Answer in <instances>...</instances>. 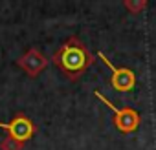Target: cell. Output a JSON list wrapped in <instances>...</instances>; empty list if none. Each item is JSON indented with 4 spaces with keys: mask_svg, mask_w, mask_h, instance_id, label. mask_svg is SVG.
I'll list each match as a JSON object with an SVG mask.
<instances>
[{
    "mask_svg": "<svg viewBox=\"0 0 156 150\" xmlns=\"http://www.w3.org/2000/svg\"><path fill=\"white\" fill-rule=\"evenodd\" d=\"M48 62H50L48 57L41 49H37V48H28L17 59V66L28 75V77H31V79L39 77V75L48 68Z\"/></svg>",
    "mask_w": 156,
    "mask_h": 150,
    "instance_id": "cell-5",
    "label": "cell"
},
{
    "mask_svg": "<svg viewBox=\"0 0 156 150\" xmlns=\"http://www.w3.org/2000/svg\"><path fill=\"white\" fill-rule=\"evenodd\" d=\"M0 130H6L9 137L26 143V141H30V139L35 135L37 126H35V123H33L26 114H20V112H19V114H15L8 123H0Z\"/></svg>",
    "mask_w": 156,
    "mask_h": 150,
    "instance_id": "cell-4",
    "label": "cell"
},
{
    "mask_svg": "<svg viewBox=\"0 0 156 150\" xmlns=\"http://www.w3.org/2000/svg\"><path fill=\"white\" fill-rule=\"evenodd\" d=\"M94 97L99 99L110 112H112V124L121 134H132L141 124V115L132 106H116L110 99H107L101 92H94Z\"/></svg>",
    "mask_w": 156,
    "mask_h": 150,
    "instance_id": "cell-2",
    "label": "cell"
},
{
    "mask_svg": "<svg viewBox=\"0 0 156 150\" xmlns=\"http://www.w3.org/2000/svg\"><path fill=\"white\" fill-rule=\"evenodd\" d=\"M98 57L110 70V86L116 92L125 94V92H132L134 90V86H136V73H134V70L125 68V66H116L114 62H110V59L103 51H99Z\"/></svg>",
    "mask_w": 156,
    "mask_h": 150,
    "instance_id": "cell-3",
    "label": "cell"
},
{
    "mask_svg": "<svg viewBox=\"0 0 156 150\" xmlns=\"http://www.w3.org/2000/svg\"><path fill=\"white\" fill-rule=\"evenodd\" d=\"M147 0H125L123 2V9H127L130 15H140L147 9Z\"/></svg>",
    "mask_w": 156,
    "mask_h": 150,
    "instance_id": "cell-6",
    "label": "cell"
},
{
    "mask_svg": "<svg viewBox=\"0 0 156 150\" xmlns=\"http://www.w3.org/2000/svg\"><path fill=\"white\" fill-rule=\"evenodd\" d=\"M22 148H24V143L13 139L9 135H6L2 141H0V150H22Z\"/></svg>",
    "mask_w": 156,
    "mask_h": 150,
    "instance_id": "cell-7",
    "label": "cell"
},
{
    "mask_svg": "<svg viewBox=\"0 0 156 150\" xmlns=\"http://www.w3.org/2000/svg\"><path fill=\"white\" fill-rule=\"evenodd\" d=\"M96 57L90 53L87 44L79 37L66 39L51 57V62L61 70V73L68 81H77L87 73V70L94 64Z\"/></svg>",
    "mask_w": 156,
    "mask_h": 150,
    "instance_id": "cell-1",
    "label": "cell"
}]
</instances>
